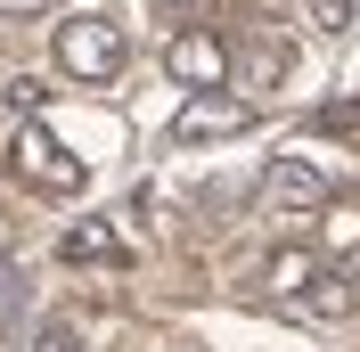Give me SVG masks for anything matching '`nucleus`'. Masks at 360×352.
I'll return each instance as SVG.
<instances>
[{
  "label": "nucleus",
  "instance_id": "f8f14e48",
  "mask_svg": "<svg viewBox=\"0 0 360 352\" xmlns=\"http://www.w3.org/2000/svg\"><path fill=\"white\" fill-rule=\"evenodd\" d=\"M33 352H82V328L58 311V320H41V328H33Z\"/></svg>",
  "mask_w": 360,
  "mask_h": 352
},
{
  "label": "nucleus",
  "instance_id": "0eeeda50",
  "mask_svg": "<svg viewBox=\"0 0 360 352\" xmlns=\"http://www.w3.org/2000/svg\"><path fill=\"white\" fill-rule=\"evenodd\" d=\"M287 66H295L287 42H270V33H262V42H246V58L229 49V74H238L246 90H278V82H287Z\"/></svg>",
  "mask_w": 360,
  "mask_h": 352
},
{
  "label": "nucleus",
  "instance_id": "ddd939ff",
  "mask_svg": "<svg viewBox=\"0 0 360 352\" xmlns=\"http://www.w3.org/2000/svg\"><path fill=\"white\" fill-rule=\"evenodd\" d=\"M41 99H49V90L33 82V74H17V82H8V115H33V107H41Z\"/></svg>",
  "mask_w": 360,
  "mask_h": 352
},
{
  "label": "nucleus",
  "instance_id": "4468645a",
  "mask_svg": "<svg viewBox=\"0 0 360 352\" xmlns=\"http://www.w3.org/2000/svg\"><path fill=\"white\" fill-rule=\"evenodd\" d=\"M49 0H0V17H41Z\"/></svg>",
  "mask_w": 360,
  "mask_h": 352
},
{
  "label": "nucleus",
  "instance_id": "39448f33",
  "mask_svg": "<svg viewBox=\"0 0 360 352\" xmlns=\"http://www.w3.org/2000/svg\"><path fill=\"white\" fill-rule=\"evenodd\" d=\"M262 205H278V213H319V205H328V180H319L303 156H278L262 172Z\"/></svg>",
  "mask_w": 360,
  "mask_h": 352
},
{
  "label": "nucleus",
  "instance_id": "f257e3e1",
  "mask_svg": "<svg viewBox=\"0 0 360 352\" xmlns=\"http://www.w3.org/2000/svg\"><path fill=\"white\" fill-rule=\"evenodd\" d=\"M49 58H58V74H74V82H115L123 74V25L107 17H66L58 33H49Z\"/></svg>",
  "mask_w": 360,
  "mask_h": 352
},
{
  "label": "nucleus",
  "instance_id": "9b49d317",
  "mask_svg": "<svg viewBox=\"0 0 360 352\" xmlns=\"http://www.w3.org/2000/svg\"><path fill=\"white\" fill-rule=\"evenodd\" d=\"M352 8L360 0H295V17L311 25V33H352Z\"/></svg>",
  "mask_w": 360,
  "mask_h": 352
},
{
  "label": "nucleus",
  "instance_id": "423d86ee",
  "mask_svg": "<svg viewBox=\"0 0 360 352\" xmlns=\"http://www.w3.org/2000/svg\"><path fill=\"white\" fill-rule=\"evenodd\" d=\"M295 311L303 320H352L360 311V287H352V270H319L303 295H295Z\"/></svg>",
  "mask_w": 360,
  "mask_h": 352
},
{
  "label": "nucleus",
  "instance_id": "f03ea898",
  "mask_svg": "<svg viewBox=\"0 0 360 352\" xmlns=\"http://www.w3.org/2000/svg\"><path fill=\"white\" fill-rule=\"evenodd\" d=\"M17 172L41 189V197H74L90 180V164L82 156H66V139L49 132V123H33V115H17Z\"/></svg>",
  "mask_w": 360,
  "mask_h": 352
},
{
  "label": "nucleus",
  "instance_id": "2eb2a0df",
  "mask_svg": "<svg viewBox=\"0 0 360 352\" xmlns=\"http://www.w3.org/2000/svg\"><path fill=\"white\" fill-rule=\"evenodd\" d=\"M8 303H17V279H8V270H0V311H8Z\"/></svg>",
  "mask_w": 360,
  "mask_h": 352
},
{
  "label": "nucleus",
  "instance_id": "1a4fd4ad",
  "mask_svg": "<svg viewBox=\"0 0 360 352\" xmlns=\"http://www.w3.org/2000/svg\"><path fill=\"white\" fill-rule=\"evenodd\" d=\"M58 254H66V263H131V246L115 238L107 221H74L66 238H58Z\"/></svg>",
  "mask_w": 360,
  "mask_h": 352
},
{
  "label": "nucleus",
  "instance_id": "6e6552de",
  "mask_svg": "<svg viewBox=\"0 0 360 352\" xmlns=\"http://www.w3.org/2000/svg\"><path fill=\"white\" fill-rule=\"evenodd\" d=\"M319 246H328L336 263L360 254V197H336V189H328V205H319Z\"/></svg>",
  "mask_w": 360,
  "mask_h": 352
},
{
  "label": "nucleus",
  "instance_id": "a211bd4d",
  "mask_svg": "<svg viewBox=\"0 0 360 352\" xmlns=\"http://www.w3.org/2000/svg\"><path fill=\"white\" fill-rule=\"evenodd\" d=\"M164 8H180V0H164Z\"/></svg>",
  "mask_w": 360,
  "mask_h": 352
},
{
  "label": "nucleus",
  "instance_id": "7ed1b4c3",
  "mask_svg": "<svg viewBox=\"0 0 360 352\" xmlns=\"http://www.w3.org/2000/svg\"><path fill=\"white\" fill-rule=\"evenodd\" d=\"M164 74L180 90H229V42L213 25H180L172 42H164Z\"/></svg>",
  "mask_w": 360,
  "mask_h": 352
},
{
  "label": "nucleus",
  "instance_id": "dca6fc26",
  "mask_svg": "<svg viewBox=\"0 0 360 352\" xmlns=\"http://www.w3.org/2000/svg\"><path fill=\"white\" fill-rule=\"evenodd\" d=\"M344 270H352V287H360V254H352V263H344Z\"/></svg>",
  "mask_w": 360,
  "mask_h": 352
},
{
  "label": "nucleus",
  "instance_id": "f3484780",
  "mask_svg": "<svg viewBox=\"0 0 360 352\" xmlns=\"http://www.w3.org/2000/svg\"><path fill=\"white\" fill-rule=\"evenodd\" d=\"M0 254H8V221H0Z\"/></svg>",
  "mask_w": 360,
  "mask_h": 352
},
{
  "label": "nucleus",
  "instance_id": "9d476101",
  "mask_svg": "<svg viewBox=\"0 0 360 352\" xmlns=\"http://www.w3.org/2000/svg\"><path fill=\"white\" fill-rule=\"evenodd\" d=\"M311 279H319V263H311V254H303V246H278V254H270V263H262V287H278L287 303H295V295H303V287H311Z\"/></svg>",
  "mask_w": 360,
  "mask_h": 352
},
{
  "label": "nucleus",
  "instance_id": "20e7f679",
  "mask_svg": "<svg viewBox=\"0 0 360 352\" xmlns=\"http://www.w3.org/2000/svg\"><path fill=\"white\" fill-rule=\"evenodd\" d=\"M254 132V99H229V90H188L172 115V139H188V148H205V139H238Z\"/></svg>",
  "mask_w": 360,
  "mask_h": 352
}]
</instances>
